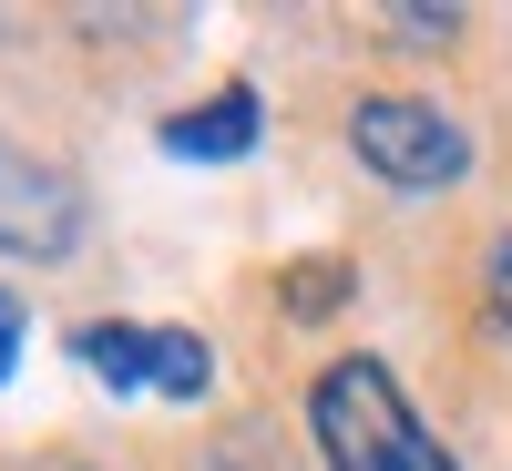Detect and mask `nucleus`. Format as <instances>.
<instances>
[{
    "mask_svg": "<svg viewBox=\"0 0 512 471\" xmlns=\"http://www.w3.org/2000/svg\"><path fill=\"white\" fill-rule=\"evenodd\" d=\"M11 359H21V297L0 287V379H11Z\"/></svg>",
    "mask_w": 512,
    "mask_h": 471,
    "instance_id": "6e6552de",
    "label": "nucleus"
},
{
    "mask_svg": "<svg viewBox=\"0 0 512 471\" xmlns=\"http://www.w3.org/2000/svg\"><path fill=\"white\" fill-rule=\"evenodd\" d=\"M308 441H318L328 471H461V461L441 451V431L410 410L400 369L369 359V349L328 359V369L308 379Z\"/></svg>",
    "mask_w": 512,
    "mask_h": 471,
    "instance_id": "f257e3e1",
    "label": "nucleus"
},
{
    "mask_svg": "<svg viewBox=\"0 0 512 471\" xmlns=\"http://www.w3.org/2000/svg\"><path fill=\"white\" fill-rule=\"evenodd\" d=\"M482 318H492V338L512 349V226L482 246Z\"/></svg>",
    "mask_w": 512,
    "mask_h": 471,
    "instance_id": "423d86ee",
    "label": "nucleus"
},
{
    "mask_svg": "<svg viewBox=\"0 0 512 471\" xmlns=\"http://www.w3.org/2000/svg\"><path fill=\"white\" fill-rule=\"evenodd\" d=\"M82 236V195L62 164H31V154H0V256H72Z\"/></svg>",
    "mask_w": 512,
    "mask_h": 471,
    "instance_id": "20e7f679",
    "label": "nucleus"
},
{
    "mask_svg": "<svg viewBox=\"0 0 512 471\" xmlns=\"http://www.w3.org/2000/svg\"><path fill=\"white\" fill-rule=\"evenodd\" d=\"M72 359L103 379L113 400H205L216 390V349H205L195 328H144V318H93L72 328Z\"/></svg>",
    "mask_w": 512,
    "mask_h": 471,
    "instance_id": "7ed1b4c3",
    "label": "nucleus"
},
{
    "mask_svg": "<svg viewBox=\"0 0 512 471\" xmlns=\"http://www.w3.org/2000/svg\"><path fill=\"white\" fill-rule=\"evenodd\" d=\"M256 123H267V103H256V82H226V93H205V103H185V113H164V154L175 164H236L246 144H256Z\"/></svg>",
    "mask_w": 512,
    "mask_h": 471,
    "instance_id": "39448f33",
    "label": "nucleus"
},
{
    "mask_svg": "<svg viewBox=\"0 0 512 471\" xmlns=\"http://www.w3.org/2000/svg\"><path fill=\"white\" fill-rule=\"evenodd\" d=\"M390 31H410L420 52H441V41L461 31V11H390Z\"/></svg>",
    "mask_w": 512,
    "mask_h": 471,
    "instance_id": "0eeeda50",
    "label": "nucleus"
},
{
    "mask_svg": "<svg viewBox=\"0 0 512 471\" xmlns=\"http://www.w3.org/2000/svg\"><path fill=\"white\" fill-rule=\"evenodd\" d=\"M349 154L379 185H400V195H441V185L472 175V134H461L441 103H420V93H369L349 113Z\"/></svg>",
    "mask_w": 512,
    "mask_h": 471,
    "instance_id": "f03ea898",
    "label": "nucleus"
}]
</instances>
